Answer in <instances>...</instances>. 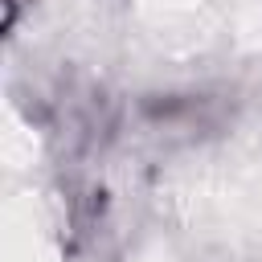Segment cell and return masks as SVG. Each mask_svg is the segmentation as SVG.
<instances>
[{"mask_svg": "<svg viewBox=\"0 0 262 262\" xmlns=\"http://www.w3.org/2000/svg\"><path fill=\"white\" fill-rule=\"evenodd\" d=\"M160 196L188 229L262 250V151H205L172 168Z\"/></svg>", "mask_w": 262, "mask_h": 262, "instance_id": "cell-1", "label": "cell"}, {"mask_svg": "<svg viewBox=\"0 0 262 262\" xmlns=\"http://www.w3.org/2000/svg\"><path fill=\"white\" fill-rule=\"evenodd\" d=\"M135 16L164 53L262 45V0H135Z\"/></svg>", "mask_w": 262, "mask_h": 262, "instance_id": "cell-2", "label": "cell"}, {"mask_svg": "<svg viewBox=\"0 0 262 262\" xmlns=\"http://www.w3.org/2000/svg\"><path fill=\"white\" fill-rule=\"evenodd\" d=\"M0 262H61L53 217L45 201L29 188H16L4 196L0 213Z\"/></svg>", "mask_w": 262, "mask_h": 262, "instance_id": "cell-3", "label": "cell"}, {"mask_svg": "<svg viewBox=\"0 0 262 262\" xmlns=\"http://www.w3.org/2000/svg\"><path fill=\"white\" fill-rule=\"evenodd\" d=\"M0 151H4V168L8 172H20L37 160V135L8 111L4 115V135H0Z\"/></svg>", "mask_w": 262, "mask_h": 262, "instance_id": "cell-4", "label": "cell"}, {"mask_svg": "<svg viewBox=\"0 0 262 262\" xmlns=\"http://www.w3.org/2000/svg\"><path fill=\"white\" fill-rule=\"evenodd\" d=\"M135 262H176V254H172L168 246H160V242H156V246H147V250H143Z\"/></svg>", "mask_w": 262, "mask_h": 262, "instance_id": "cell-5", "label": "cell"}]
</instances>
